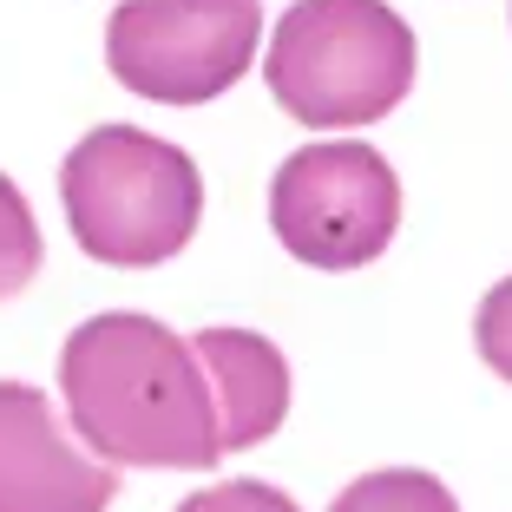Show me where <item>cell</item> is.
<instances>
[{
	"mask_svg": "<svg viewBox=\"0 0 512 512\" xmlns=\"http://www.w3.org/2000/svg\"><path fill=\"white\" fill-rule=\"evenodd\" d=\"M60 388L79 440L112 467L204 473L224 460L204 368L165 322L132 309L79 322L60 348Z\"/></svg>",
	"mask_w": 512,
	"mask_h": 512,
	"instance_id": "obj_1",
	"label": "cell"
},
{
	"mask_svg": "<svg viewBox=\"0 0 512 512\" xmlns=\"http://www.w3.org/2000/svg\"><path fill=\"white\" fill-rule=\"evenodd\" d=\"M60 197L79 250L112 270H151L178 256L204 217L197 165L138 125H99L79 138L60 165Z\"/></svg>",
	"mask_w": 512,
	"mask_h": 512,
	"instance_id": "obj_2",
	"label": "cell"
},
{
	"mask_svg": "<svg viewBox=\"0 0 512 512\" xmlns=\"http://www.w3.org/2000/svg\"><path fill=\"white\" fill-rule=\"evenodd\" d=\"M263 73L276 106L316 132L375 125L414 86V33L381 0H302L276 27Z\"/></svg>",
	"mask_w": 512,
	"mask_h": 512,
	"instance_id": "obj_3",
	"label": "cell"
},
{
	"mask_svg": "<svg viewBox=\"0 0 512 512\" xmlns=\"http://www.w3.org/2000/svg\"><path fill=\"white\" fill-rule=\"evenodd\" d=\"M256 0H125L106 27L112 79L158 106H204L256 60Z\"/></svg>",
	"mask_w": 512,
	"mask_h": 512,
	"instance_id": "obj_4",
	"label": "cell"
},
{
	"mask_svg": "<svg viewBox=\"0 0 512 512\" xmlns=\"http://www.w3.org/2000/svg\"><path fill=\"white\" fill-rule=\"evenodd\" d=\"M401 184L375 145H302L270 184V230L309 270H362L394 243Z\"/></svg>",
	"mask_w": 512,
	"mask_h": 512,
	"instance_id": "obj_5",
	"label": "cell"
},
{
	"mask_svg": "<svg viewBox=\"0 0 512 512\" xmlns=\"http://www.w3.org/2000/svg\"><path fill=\"white\" fill-rule=\"evenodd\" d=\"M119 480L53 421L40 388L0 381V512H106Z\"/></svg>",
	"mask_w": 512,
	"mask_h": 512,
	"instance_id": "obj_6",
	"label": "cell"
},
{
	"mask_svg": "<svg viewBox=\"0 0 512 512\" xmlns=\"http://www.w3.org/2000/svg\"><path fill=\"white\" fill-rule=\"evenodd\" d=\"M191 355L204 368V388H211L224 453H243L283 427L289 362L276 355V342H263L250 329H204V335H191Z\"/></svg>",
	"mask_w": 512,
	"mask_h": 512,
	"instance_id": "obj_7",
	"label": "cell"
},
{
	"mask_svg": "<svg viewBox=\"0 0 512 512\" xmlns=\"http://www.w3.org/2000/svg\"><path fill=\"white\" fill-rule=\"evenodd\" d=\"M329 512H460V506H453V493L434 480V473L394 467V473H368V480H355Z\"/></svg>",
	"mask_w": 512,
	"mask_h": 512,
	"instance_id": "obj_8",
	"label": "cell"
},
{
	"mask_svg": "<svg viewBox=\"0 0 512 512\" xmlns=\"http://www.w3.org/2000/svg\"><path fill=\"white\" fill-rule=\"evenodd\" d=\"M40 270V224H33L20 184L0 178V296H20Z\"/></svg>",
	"mask_w": 512,
	"mask_h": 512,
	"instance_id": "obj_9",
	"label": "cell"
},
{
	"mask_svg": "<svg viewBox=\"0 0 512 512\" xmlns=\"http://www.w3.org/2000/svg\"><path fill=\"white\" fill-rule=\"evenodd\" d=\"M178 512H302V506L289 493H276V486H263V480H224V486L191 493Z\"/></svg>",
	"mask_w": 512,
	"mask_h": 512,
	"instance_id": "obj_10",
	"label": "cell"
},
{
	"mask_svg": "<svg viewBox=\"0 0 512 512\" xmlns=\"http://www.w3.org/2000/svg\"><path fill=\"white\" fill-rule=\"evenodd\" d=\"M473 342H480L486 368L512 381V276H506L499 289H486L480 316H473Z\"/></svg>",
	"mask_w": 512,
	"mask_h": 512,
	"instance_id": "obj_11",
	"label": "cell"
}]
</instances>
